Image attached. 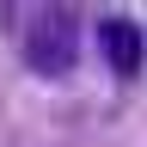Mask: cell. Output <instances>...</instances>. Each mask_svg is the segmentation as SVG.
I'll return each mask as SVG.
<instances>
[{
  "instance_id": "obj_1",
  "label": "cell",
  "mask_w": 147,
  "mask_h": 147,
  "mask_svg": "<svg viewBox=\"0 0 147 147\" xmlns=\"http://www.w3.org/2000/svg\"><path fill=\"white\" fill-rule=\"evenodd\" d=\"M74 61H80V18H74V6H61V0L37 6L31 25H25V67L37 80H61V74H74Z\"/></svg>"
},
{
  "instance_id": "obj_2",
  "label": "cell",
  "mask_w": 147,
  "mask_h": 147,
  "mask_svg": "<svg viewBox=\"0 0 147 147\" xmlns=\"http://www.w3.org/2000/svg\"><path fill=\"white\" fill-rule=\"evenodd\" d=\"M98 43H104V61H110V74H123V80H129V74H135L141 67V25H129V18H104V25H98Z\"/></svg>"
}]
</instances>
